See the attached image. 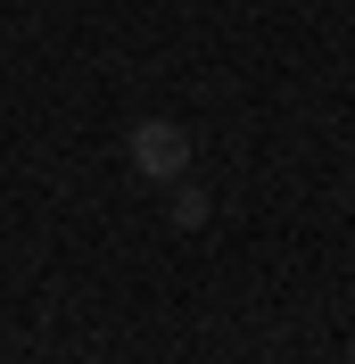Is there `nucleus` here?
<instances>
[{
	"label": "nucleus",
	"mask_w": 355,
	"mask_h": 364,
	"mask_svg": "<svg viewBox=\"0 0 355 364\" xmlns=\"http://www.w3.org/2000/svg\"><path fill=\"white\" fill-rule=\"evenodd\" d=\"M124 158H133L141 182H182L190 174V133H182L174 116H141L133 133H124Z\"/></svg>",
	"instance_id": "f257e3e1"
},
{
	"label": "nucleus",
	"mask_w": 355,
	"mask_h": 364,
	"mask_svg": "<svg viewBox=\"0 0 355 364\" xmlns=\"http://www.w3.org/2000/svg\"><path fill=\"white\" fill-rule=\"evenodd\" d=\"M207 215H215V207H207V191H190V182H182V191H174V224H182V232H199Z\"/></svg>",
	"instance_id": "f03ea898"
}]
</instances>
